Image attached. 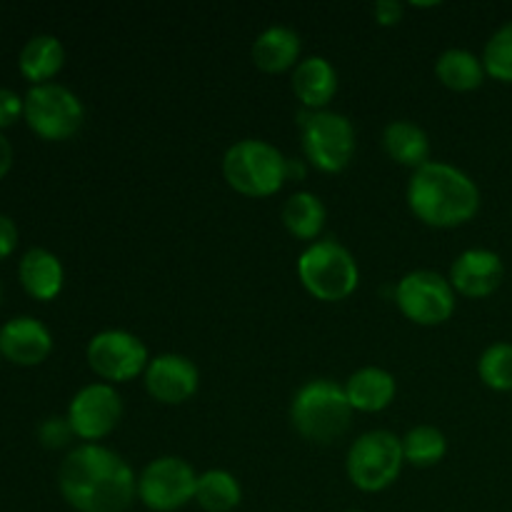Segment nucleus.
<instances>
[{
    "label": "nucleus",
    "mask_w": 512,
    "mask_h": 512,
    "mask_svg": "<svg viewBox=\"0 0 512 512\" xmlns=\"http://www.w3.org/2000/svg\"><path fill=\"white\" fill-rule=\"evenodd\" d=\"M58 488L78 512H125L138 495V478L118 453L85 443L60 463Z\"/></svg>",
    "instance_id": "nucleus-1"
},
{
    "label": "nucleus",
    "mask_w": 512,
    "mask_h": 512,
    "mask_svg": "<svg viewBox=\"0 0 512 512\" xmlns=\"http://www.w3.org/2000/svg\"><path fill=\"white\" fill-rule=\"evenodd\" d=\"M408 205L415 218L430 228H458L478 215L480 190L460 168L430 160L423 168L413 170Z\"/></svg>",
    "instance_id": "nucleus-2"
},
{
    "label": "nucleus",
    "mask_w": 512,
    "mask_h": 512,
    "mask_svg": "<svg viewBox=\"0 0 512 512\" xmlns=\"http://www.w3.org/2000/svg\"><path fill=\"white\" fill-rule=\"evenodd\" d=\"M350 415H353V408H350L345 388L328 378L305 383L290 405V420L295 430L305 440L320 445L338 440L348 430Z\"/></svg>",
    "instance_id": "nucleus-3"
},
{
    "label": "nucleus",
    "mask_w": 512,
    "mask_h": 512,
    "mask_svg": "<svg viewBox=\"0 0 512 512\" xmlns=\"http://www.w3.org/2000/svg\"><path fill=\"white\" fill-rule=\"evenodd\" d=\"M223 175L245 198H270L288 180V158L265 140H240L225 153Z\"/></svg>",
    "instance_id": "nucleus-4"
},
{
    "label": "nucleus",
    "mask_w": 512,
    "mask_h": 512,
    "mask_svg": "<svg viewBox=\"0 0 512 512\" xmlns=\"http://www.w3.org/2000/svg\"><path fill=\"white\" fill-rule=\"evenodd\" d=\"M298 278L313 298L340 303L358 290L360 270L345 245L338 240H318L300 253Z\"/></svg>",
    "instance_id": "nucleus-5"
},
{
    "label": "nucleus",
    "mask_w": 512,
    "mask_h": 512,
    "mask_svg": "<svg viewBox=\"0 0 512 512\" xmlns=\"http://www.w3.org/2000/svg\"><path fill=\"white\" fill-rule=\"evenodd\" d=\"M303 153L323 173H343L355 155V128L345 115L330 110L298 113Z\"/></svg>",
    "instance_id": "nucleus-6"
},
{
    "label": "nucleus",
    "mask_w": 512,
    "mask_h": 512,
    "mask_svg": "<svg viewBox=\"0 0 512 512\" xmlns=\"http://www.w3.org/2000/svg\"><path fill=\"white\" fill-rule=\"evenodd\" d=\"M405 465L403 440L388 430L360 435L348 453V478L363 493H380L398 480Z\"/></svg>",
    "instance_id": "nucleus-7"
},
{
    "label": "nucleus",
    "mask_w": 512,
    "mask_h": 512,
    "mask_svg": "<svg viewBox=\"0 0 512 512\" xmlns=\"http://www.w3.org/2000/svg\"><path fill=\"white\" fill-rule=\"evenodd\" d=\"M23 118L38 138L60 143L83 128L85 108L73 90L58 83H45L28 90Z\"/></svg>",
    "instance_id": "nucleus-8"
},
{
    "label": "nucleus",
    "mask_w": 512,
    "mask_h": 512,
    "mask_svg": "<svg viewBox=\"0 0 512 512\" xmlns=\"http://www.w3.org/2000/svg\"><path fill=\"white\" fill-rule=\"evenodd\" d=\"M400 313L415 325H443L455 313V290L433 270H413L395 288Z\"/></svg>",
    "instance_id": "nucleus-9"
},
{
    "label": "nucleus",
    "mask_w": 512,
    "mask_h": 512,
    "mask_svg": "<svg viewBox=\"0 0 512 512\" xmlns=\"http://www.w3.org/2000/svg\"><path fill=\"white\" fill-rule=\"evenodd\" d=\"M198 475L183 458H158L140 473L138 498L153 512H175L195 500Z\"/></svg>",
    "instance_id": "nucleus-10"
},
{
    "label": "nucleus",
    "mask_w": 512,
    "mask_h": 512,
    "mask_svg": "<svg viewBox=\"0 0 512 512\" xmlns=\"http://www.w3.org/2000/svg\"><path fill=\"white\" fill-rule=\"evenodd\" d=\"M148 348L128 330H103L88 343V365L108 383H130L148 368Z\"/></svg>",
    "instance_id": "nucleus-11"
},
{
    "label": "nucleus",
    "mask_w": 512,
    "mask_h": 512,
    "mask_svg": "<svg viewBox=\"0 0 512 512\" xmlns=\"http://www.w3.org/2000/svg\"><path fill=\"white\" fill-rule=\"evenodd\" d=\"M120 418H123V400L118 390L108 383L85 385L70 400L68 423L75 438L85 443H98L105 435L113 433Z\"/></svg>",
    "instance_id": "nucleus-12"
},
{
    "label": "nucleus",
    "mask_w": 512,
    "mask_h": 512,
    "mask_svg": "<svg viewBox=\"0 0 512 512\" xmlns=\"http://www.w3.org/2000/svg\"><path fill=\"white\" fill-rule=\"evenodd\" d=\"M145 390L163 405H180L198 393L200 373L193 360L178 353L158 355L145 368Z\"/></svg>",
    "instance_id": "nucleus-13"
},
{
    "label": "nucleus",
    "mask_w": 512,
    "mask_h": 512,
    "mask_svg": "<svg viewBox=\"0 0 512 512\" xmlns=\"http://www.w3.org/2000/svg\"><path fill=\"white\" fill-rule=\"evenodd\" d=\"M505 263L498 253L488 248H473L458 255L450 268V285L458 295L470 300L490 298L503 285Z\"/></svg>",
    "instance_id": "nucleus-14"
},
{
    "label": "nucleus",
    "mask_w": 512,
    "mask_h": 512,
    "mask_svg": "<svg viewBox=\"0 0 512 512\" xmlns=\"http://www.w3.org/2000/svg\"><path fill=\"white\" fill-rule=\"evenodd\" d=\"M53 353V335L40 320L30 315L8 320L0 328V355L20 368H33Z\"/></svg>",
    "instance_id": "nucleus-15"
},
{
    "label": "nucleus",
    "mask_w": 512,
    "mask_h": 512,
    "mask_svg": "<svg viewBox=\"0 0 512 512\" xmlns=\"http://www.w3.org/2000/svg\"><path fill=\"white\" fill-rule=\"evenodd\" d=\"M293 90L305 110H325L338 93V70L328 58L310 55L293 70Z\"/></svg>",
    "instance_id": "nucleus-16"
},
{
    "label": "nucleus",
    "mask_w": 512,
    "mask_h": 512,
    "mask_svg": "<svg viewBox=\"0 0 512 512\" xmlns=\"http://www.w3.org/2000/svg\"><path fill=\"white\" fill-rule=\"evenodd\" d=\"M18 278L25 293L40 303H50L60 295L65 283V270L58 255H53L45 248H30L20 258Z\"/></svg>",
    "instance_id": "nucleus-17"
},
{
    "label": "nucleus",
    "mask_w": 512,
    "mask_h": 512,
    "mask_svg": "<svg viewBox=\"0 0 512 512\" xmlns=\"http://www.w3.org/2000/svg\"><path fill=\"white\" fill-rule=\"evenodd\" d=\"M395 393H398L395 378L383 368H360L345 383L350 408L360 413H380L393 403Z\"/></svg>",
    "instance_id": "nucleus-18"
},
{
    "label": "nucleus",
    "mask_w": 512,
    "mask_h": 512,
    "mask_svg": "<svg viewBox=\"0 0 512 512\" xmlns=\"http://www.w3.org/2000/svg\"><path fill=\"white\" fill-rule=\"evenodd\" d=\"M300 58V35L295 30L273 25L263 30L253 43V63L263 73H285L290 68H298Z\"/></svg>",
    "instance_id": "nucleus-19"
},
{
    "label": "nucleus",
    "mask_w": 512,
    "mask_h": 512,
    "mask_svg": "<svg viewBox=\"0 0 512 512\" xmlns=\"http://www.w3.org/2000/svg\"><path fill=\"white\" fill-rule=\"evenodd\" d=\"M65 48L55 35H35L23 45L18 55V68L25 80L33 85H45L63 70Z\"/></svg>",
    "instance_id": "nucleus-20"
},
{
    "label": "nucleus",
    "mask_w": 512,
    "mask_h": 512,
    "mask_svg": "<svg viewBox=\"0 0 512 512\" xmlns=\"http://www.w3.org/2000/svg\"><path fill=\"white\" fill-rule=\"evenodd\" d=\"M383 148L390 158L405 168H423L430 163V140L423 128L408 120H395L385 128Z\"/></svg>",
    "instance_id": "nucleus-21"
},
{
    "label": "nucleus",
    "mask_w": 512,
    "mask_h": 512,
    "mask_svg": "<svg viewBox=\"0 0 512 512\" xmlns=\"http://www.w3.org/2000/svg\"><path fill=\"white\" fill-rule=\"evenodd\" d=\"M435 75L440 83L455 93H470L485 83V65L483 58L463 48H450L435 63Z\"/></svg>",
    "instance_id": "nucleus-22"
},
{
    "label": "nucleus",
    "mask_w": 512,
    "mask_h": 512,
    "mask_svg": "<svg viewBox=\"0 0 512 512\" xmlns=\"http://www.w3.org/2000/svg\"><path fill=\"white\" fill-rule=\"evenodd\" d=\"M328 210L323 200L313 193H295L290 195L283 208V225L288 233L298 240H315L325 228Z\"/></svg>",
    "instance_id": "nucleus-23"
},
{
    "label": "nucleus",
    "mask_w": 512,
    "mask_h": 512,
    "mask_svg": "<svg viewBox=\"0 0 512 512\" xmlns=\"http://www.w3.org/2000/svg\"><path fill=\"white\" fill-rule=\"evenodd\" d=\"M195 503L205 512H233L243 503V488L228 470H208L198 475Z\"/></svg>",
    "instance_id": "nucleus-24"
},
{
    "label": "nucleus",
    "mask_w": 512,
    "mask_h": 512,
    "mask_svg": "<svg viewBox=\"0 0 512 512\" xmlns=\"http://www.w3.org/2000/svg\"><path fill=\"white\" fill-rule=\"evenodd\" d=\"M448 453V440L433 425H418L403 438L405 463L418 465V468H430L438 465Z\"/></svg>",
    "instance_id": "nucleus-25"
},
{
    "label": "nucleus",
    "mask_w": 512,
    "mask_h": 512,
    "mask_svg": "<svg viewBox=\"0 0 512 512\" xmlns=\"http://www.w3.org/2000/svg\"><path fill=\"white\" fill-rule=\"evenodd\" d=\"M480 380L495 393L512 390V343H495L480 355L478 360Z\"/></svg>",
    "instance_id": "nucleus-26"
},
{
    "label": "nucleus",
    "mask_w": 512,
    "mask_h": 512,
    "mask_svg": "<svg viewBox=\"0 0 512 512\" xmlns=\"http://www.w3.org/2000/svg\"><path fill=\"white\" fill-rule=\"evenodd\" d=\"M483 65L493 80L512 83V23H505L490 35L483 50Z\"/></svg>",
    "instance_id": "nucleus-27"
},
{
    "label": "nucleus",
    "mask_w": 512,
    "mask_h": 512,
    "mask_svg": "<svg viewBox=\"0 0 512 512\" xmlns=\"http://www.w3.org/2000/svg\"><path fill=\"white\" fill-rule=\"evenodd\" d=\"M73 438H75V433H73V428H70L68 418H58V415L43 420V423H40V428H38L40 445H43V448H48V450L65 448V445H68Z\"/></svg>",
    "instance_id": "nucleus-28"
},
{
    "label": "nucleus",
    "mask_w": 512,
    "mask_h": 512,
    "mask_svg": "<svg viewBox=\"0 0 512 512\" xmlns=\"http://www.w3.org/2000/svg\"><path fill=\"white\" fill-rule=\"evenodd\" d=\"M25 113V98H20L15 90L0 88V130L18 123Z\"/></svg>",
    "instance_id": "nucleus-29"
},
{
    "label": "nucleus",
    "mask_w": 512,
    "mask_h": 512,
    "mask_svg": "<svg viewBox=\"0 0 512 512\" xmlns=\"http://www.w3.org/2000/svg\"><path fill=\"white\" fill-rule=\"evenodd\" d=\"M405 5L395 3V0H380V3L373 5L375 23L378 25H398L403 20Z\"/></svg>",
    "instance_id": "nucleus-30"
},
{
    "label": "nucleus",
    "mask_w": 512,
    "mask_h": 512,
    "mask_svg": "<svg viewBox=\"0 0 512 512\" xmlns=\"http://www.w3.org/2000/svg\"><path fill=\"white\" fill-rule=\"evenodd\" d=\"M15 245H18V228H15V223L8 215L0 213V260L13 255Z\"/></svg>",
    "instance_id": "nucleus-31"
},
{
    "label": "nucleus",
    "mask_w": 512,
    "mask_h": 512,
    "mask_svg": "<svg viewBox=\"0 0 512 512\" xmlns=\"http://www.w3.org/2000/svg\"><path fill=\"white\" fill-rule=\"evenodd\" d=\"M10 168H13V145H10L8 138L0 133V180L8 175Z\"/></svg>",
    "instance_id": "nucleus-32"
},
{
    "label": "nucleus",
    "mask_w": 512,
    "mask_h": 512,
    "mask_svg": "<svg viewBox=\"0 0 512 512\" xmlns=\"http://www.w3.org/2000/svg\"><path fill=\"white\" fill-rule=\"evenodd\" d=\"M345 512H360V510H345Z\"/></svg>",
    "instance_id": "nucleus-33"
},
{
    "label": "nucleus",
    "mask_w": 512,
    "mask_h": 512,
    "mask_svg": "<svg viewBox=\"0 0 512 512\" xmlns=\"http://www.w3.org/2000/svg\"><path fill=\"white\" fill-rule=\"evenodd\" d=\"M0 295H3V290H0Z\"/></svg>",
    "instance_id": "nucleus-34"
}]
</instances>
